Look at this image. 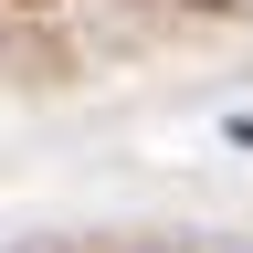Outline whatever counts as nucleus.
<instances>
[{
	"instance_id": "nucleus-1",
	"label": "nucleus",
	"mask_w": 253,
	"mask_h": 253,
	"mask_svg": "<svg viewBox=\"0 0 253 253\" xmlns=\"http://www.w3.org/2000/svg\"><path fill=\"white\" fill-rule=\"evenodd\" d=\"M190 11H221V0H190Z\"/></svg>"
}]
</instances>
